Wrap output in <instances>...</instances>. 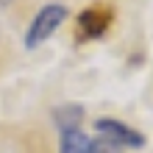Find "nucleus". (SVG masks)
Listing matches in <instances>:
<instances>
[{"mask_svg":"<svg viewBox=\"0 0 153 153\" xmlns=\"http://www.w3.org/2000/svg\"><path fill=\"white\" fill-rule=\"evenodd\" d=\"M67 20V8L64 6H45L42 11L33 17V22H31V28H28V33H25V48H36V45H42L45 39H50L53 36V31L59 28L61 22Z\"/></svg>","mask_w":153,"mask_h":153,"instance_id":"nucleus-1","label":"nucleus"},{"mask_svg":"<svg viewBox=\"0 0 153 153\" xmlns=\"http://www.w3.org/2000/svg\"><path fill=\"white\" fill-rule=\"evenodd\" d=\"M61 153H89V139L86 134L75 131H61Z\"/></svg>","mask_w":153,"mask_h":153,"instance_id":"nucleus-5","label":"nucleus"},{"mask_svg":"<svg viewBox=\"0 0 153 153\" xmlns=\"http://www.w3.org/2000/svg\"><path fill=\"white\" fill-rule=\"evenodd\" d=\"M8 3H11V0H0V8H6Z\"/></svg>","mask_w":153,"mask_h":153,"instance_id":"nucleus-7","label":"nucleus"},{"mask_svg":"<svg viewBox=\"0 0 153 153\" xmlns=\"http://www.w3.org/2000/svg\"><path fill=\"white\" fill-rule=\"evenodd\" d=\"M81 117H84L81 106H59V109L53 111V120H56V125L61 131H75L81 125Z\"/></svg>","mask_w":153,"mask_h":153,"instance_id":"nucleus-4","label":"nucleus"},{"mask_svg":"<svg viewBox=\"0 0 153 153\" xmlns=\"http://www.w3.org/2000/svg\"><path fill=\"white\" fill-rule=\"evenodd\" d=\"M95 128L100 131L106 139H111L114 145H120V148H142V145H145V137H142L139 131L128 128V125L120 123V120H109V117H100V120L95 123Z\"/></svg>","mask_w":153,"mask_h":153,"instance_id":"nucleus-2","label":"nucleus"},{"mask_svg":"<svg viewBox=\"0 0 153 153\" xmlns=\"http://www.w3.org/2000/svg\"><path fill=\"white\" fill-rule=\"evenodd\" d=\"M109 28V14H103L100 8H89L78 17V36L81 39H97L103 36Z\"/></svg>","mask_w":153,"mask_h":153,"instance_id":"nucleus-3","label":"nucleus"},{"mask_svg":"<svg viewBox=\"0 0 153 153\" xmlns=\"http://www.w3.org/2000/svg\"><path fill=\"white\" fill-rule=\"evenodd\" d=\"M89 153H120V145H114L111 139L100 137V139H92V142H89Z\"/></svg>","mask_w":153,"mask_h":153,"instance_id":"nucleus-6","label":"nucleus"}]
</instances>
